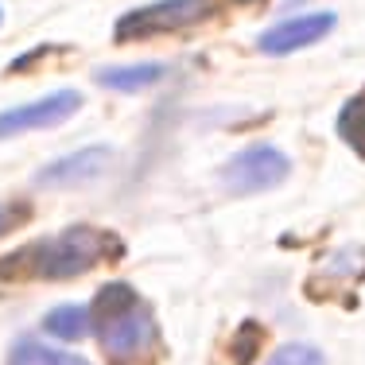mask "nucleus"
Returning <instances> with one entry per match:
<instances>
[{
    "mask_svg": "<svg viewBox=\"0 0 365 365\" xmlns=\"http://www.w3.org/2000/svg\"><path fill=\"white\" fill-rule=\"evenodd\" d=\"M43 330L63 342H78V338L90 334V311L78 307V303H66V307H55L47 319H43Z\"/></svg>",
    "mask_w": 365,
    "mask_h": 365,
    "instance_id": "nucleus-11",
    "label": "nucleus"
},
{
    "mask_svg": "<svg viewBox=\"0 0 365 365\" xmlns=\"http://www.w3.org/2000/svg\"><path fill=\"white\" fill-rule=\"evenodd\" d=\"M163 78V66L160 63H136V66H106L98 71V82L106 90H117V93H136V90H148Z\"/></svg>",
    "mask_w": 365,
    "mask_h": 365,
    "instance_id": "nucleus-8",
    "label": "nucleus"
},
{
    "mask_svg": "<svg viewBox=\"0 0 365 365\" xmlns=\"http://www.w3.org/2000/svg\"><path fill=\"white\" fill-rule=\"evenodd\" d=\"M90 330L109 365H155L160 361V323L152 303L133 284L113 280L93 295Z\"/></svg>",
    "mask_w": 365,
    "mask_h": 365,
    "instance_id": "nucleus-1",
    "label": "nucleus"
},
{
    "mask_svg": "<svg viewBox=\"0 0 365 365\" xmlns=\"http://www.w3.org/2000/svg\"><path fill=\"white\" fill-rule=\"evenodd\" d=\"M120 241L93 225H71V230L43 237L36 245H24L16 253L0 257V280L24 284V280H74L90 268L120 257Z\"/></svg>",
    "mask_w": 365,
    "mask_h": 365,
    "instance_id": "nucleus-2",
    "label": "nucleus"
},
{
    "mask_svg": "<svg viewBox=\"0 0 365 365\" xmlns=\"http://www.w3.org/2000/svg\"><path fill=\"white\" fill-rule=\"evenodd\" d=\"M106 163H109V148H82L74 155H63V160L47 163L39 171V182L43 187H71V182L93 179L98 171H106Z\"/></svg>",
    "mask_w": 365,
    "mask_h": 365,
    "instance_id": "nucleus-7",
    "label": "nucleus"
},
{
    "mask_svg": "<svg viewBox=\"0 0 365 365\" xmlns=\"http://www.w3.org/2000/svg\"><path fill=\"white\" fill-rule=\"evenodd\" d=\"M20 206H4L0 202V233H8V230H16V225H20Z\"/></svg>",
    "mask_w": 365,
    "mask_h": 365,
    "instance_id": "nucleus-13",
    "label": "nucleus"
},
{
    "mask_svg": "<svg viewBox=\"0 0 365 365\" xmlns=\"http://www.w3.org/2000/svg\"><path fill=\"white\" fill-rule=\"evenodd\" d=\"M82 109V93L78 90H58L47 93L39 101H28V106H16L0 113V136H20L31 133V128H51V125H63L66 117Z\"/></svg>",
    "mask_w": 365,
    "mask_h": 365,
    "instance_id": "nucleus-5",
    "label": "nucleus"
},
{
    "mask_svg": "<svg viewBox=\"0 0 365 365\" xmlns=\"http://www.w3.org/2000/svg\"><path fill=\"white\" fill-rule=\"evenodd\" d=\"M237 4H264V0H237Z\"/></svg>",
    "mask_w": 365,
    "mask_h": 365,
    "instance_id": "nucleus-14",
    "label": "nucleus"
},
{
    "mask_svg": "<svg viewBox=\"0 0 365 365\" xmlns=\"http://www.w3.org/2000/svg\"><path fill=\"white\" fill-rule=\"evenodd\" d=\"M268 365H327V358L307 342H288L268 358Z\"/></svg>",
    "mask_w": 365,
    "mask_h": 365,
    "instance_id": "nucleus-12",
    "label": "nucleus"
},
{
    "mask_svg": "<svg viewBox=\"0 0 365 365\" xmlns=\"http://www.w3.org/2000/svg\"><path fill=\"white\" fill-rule=\"evenodd\" d=\"M8 365H90L78 354H63V350H51V346L36 342V338H20L8 354Z\"/></svg>",
    "mask_w": 365,
    "mask_h": 365,
    "instance_id": "nucleus-10",
    "label": "nucleus"
},
{
    "mask_svg": "<svg viewBox=\"0 0 365 365\" xmlns=\"http://www.w3.org/2000/svg\"><path fill=\"white\" fill-rule=\"evenodd\" d=\"M214 8H218V0H155V4L133 8L128 16H120L113 39L133 43L148 36H175V31L198 28L202 20H210Z\"/></svg>",
    "mask_w": 365,
    "mask_h": 365,
    "instance_id": "nucleus-3",
    "label": "nucleus"
},
{
    "mask_svg": "<svg viewBox=\"0 0 365 365\" xmlns=\"http://www.w3.org/2000/svg\"><path fill=\"white\" fill-rule=\"evenodd\" d=\"M338 136L346 140V148H350L354 155L365 160V86L346 101L342 113H338Z\"/></svg>",
    "mask_w": 365,
    "mask_h": 365,
    "instance_id": "nucleus-9",
    "label": "nucleus"
},
{
    "mask_svg": "<svg viewBox=\"0 0 365 365\" xmlns=\"http://www.w3.org/2000/svg\"><path fill=\"white\" fill-rule=\"evenodd\" d=\"M334 28V16L330 12H311V16H295V20H284L276 28H268L260 36V51L264 55H292V51H303L311 43H319L327 31Z\"/></svg>",
    "mask_w": 365,
    "mask_h": 365,
    "instance_id": "nucleus-6",
    "label": "nucleus"
},
{
    "mask_svg": "<svg viewBox=\"0 0 365 365\" xmlns=\"http://www.w3.org/2000/svg\"><path fill=\"white\" fill-rule=\"evenodd\" d=\"M292 171V160L272 144H257V148H245L237 152L230 163L222 168V179L230 190L237 195H249V190H268L276 182H284Z\"/></svg>",
    "mask_w": 365,
    "mask_h": 365,
    "instance_id": "nucleus-4",
    "label": "nucleus"
},
{
    "mask_svg": "<svg viewBox=\"0 0 365 365\" xmlns=\"http://www.w3.org/2000/svg\"><path fill=\"white\" fill-rule=\"evenodd\" d=\"M0 20H4V12H0Z\"/></svg>",
    "mask_w": 365,
    "mask_h": 365,
    "instance_id": "nucleus-15",
    "label": "nucleus"
}]
</instances>
